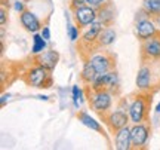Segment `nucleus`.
Instances as JSON below:
<instances>
[{
	"label": "nucleus",
	"mask_w": 160,
	"mask_h": 150,
	"mask_svg": "<svg viewBox=\"0 0 160 150\" xmlns=\"http://www.w3.org/2000/svg\"><path fill=\"white\" fill-rule=\"evenodd\" d=\"M89 61L97 69L98 75H104L111 70H116V55L108 51H98L97 54L92 55Z\"/></svg>",
	"instance_id": "nucleus-8"
},
{
	"label": "nucleus",
	"mask_w": 160,
	"mask_h": 150,
	"mask_svg": "<svg viewBox=\"0 0 160 150\" xmlns=\"http://www.w3.org/2000/svg\"><path fill=\"white\" fill-rule=\"evenodd\" d=\"M95 9H97V13H98L97 19H99L105 27H113V24L116 23L114 3L111 0H107V2H104L102 5H99Z\"/></svg>",
	"instance_id": "nucleus-12"
},
{
	"label": "nucleus",
	"mask_w": 160,
	"mask_h": 150,
	"mask_svg": "<svg viewBox=\"0 0 160 150\" xmlns=\"http://www.w3.org/2000/svg\"><path fill=\"white\" fill-rule=\"evenodd\" d=\"M99 117H101V121L107 125L108 131L113 134V135H116V132H117L119 129H122L123 127H128V123L131 121L129 113L122 109H117V110H114V111H107V113L101 115Z\"/></svg>",
	"instance_id": "nucleus-5"
},
{
	"label": "nucleus",
	"mask_w": 160,
	"mask_h": 150,
	"mask_svg": "<svg viewBox=\"0 0 160 150\" xmlns=\"http://www.w3.org/2000/svg\"><path fill=\"white\" fill-rule=\"evenodd\" d=\"M153 21H154V23H156V25H157V27H159V28H160V15H156V17L153 18Z\"/></svg>",
	"instance_id": "nucleus-28"
},
{
	"label": "nucleus",
	"mask_w": 160,
	"mask_h": 150,
	"mask_svg": "<svg viewBox=\"0 0 160 150\" xmlns=\"http://www.w3.org/2000/svg\"><path fill=\"white\" fill-rule=\"evenodd\" d=\"M150 134H151V125L150 121L133 123L131 127L132 137V149H144L148 143Z\"/></svg>",
	"instance_id": "nucleus-7"
},
{
	"label": "nucleus",
	"mask_w": 160,
	"mask_h": 150,
	"mask_svg": "<svg viewBox=\"0 0 160 150\" xmlns=\"http://www.w3.org/2000/svg\"><path fill=\"white\" fill-rule=\"evenodd\" d=\"M24 82L31 88H48L52 86V75L51 70L45 69L42 65H34L31 69L27 70V73L22 76Z\"/></svg>",
	"instance_id": "nucleus-4"
},
{
	"label": "nucleus",
	"mask_w": 160,
	"mask_h": 150,
	"mask_svg": "<svg viewBox=\"0 0 160 150\" xmlns=\"http://www.w3.org/2000/svg\"><path fill=\"white\" fill-rule=\"evenodd\" d=\"M33 61H34L36 65H42L48 70H53L57 67L58 61H59V54L53 49H49V51H42L40 54H34L33 57Z\"/></svg>",
	"instance_id": "nucleus-13"
},
{
	"label": "nucleus",
	"mask_w": 160,
	"mask_h": 150,
	"mask_svg": "<svg viewBox=\"0 0 160 150\" xmlns=\"http://www.w3.org/2000/svg\"><path fill=\"white\" fill-rule=\"evenodd\" d=\"M116 40V31L113 27H104L99 34H98V39H97V45L99 49H104V48L113 45Z\"/></svg>",
	"instance_id": "nucleus-16"
},
{
	"label": "nucleus",
	"mask_w": 160,
	"mask_h": 150,
	"mask_svg": "<svg viewBox=\"0 0 160 150\" xmlns=\"http://www.w3.org/2000/svg\"><path fill=\"white\" fill-rule=\"evenodd\" d=\"M19 21H21V25L27 31H30V33H37L40 28H43L39 21V18L36 17L30 9H25V11H22L19 13Z\"/></svg>",
	"instance_id": "nucleus-14"
},
{
	"label": "nucleus",
	"mask_w": 160,
	"mask_h": 150,
	"mask_svg": "<svg viewBox=\"0 0 160 150\" xmlns=\"http://www.w3.org/2000/svg\"><path fill=\"white\" fill-rule=\"evenodd\" d=\"M88 3H86V0H70V11L74 12L77 11V9H80V8H83V6H86Z\"/></svg>",
	"instance_id": "nucleus-23"
},
{
	"label": "nucleus",
	"mask_w": 160,
	"mask_h": 150,
	"mask_svg": "<svg viewBox=\"0 0 160 150\" xmlns=\"http://www.w3.org/2000/svg\"><path fill=\"white\" fill-rule=\"evenodd\" d=\"M77 119H79L85 127L91 128L92 131H97V132H99L101 135H105V131H104V128L101 127V123L99 122H97L93 117H91V116L88 115L86 111H77Z\"/></svg>",
	"instance_id": "nucleus-18"
},
{
	"label": "nucleus",
	"mask_w": 160,
	"mask_h": 150,
	"mask_svg": "<svg viewBox=\"0 0 160 150\" xmlns=\"http://www.w3.org/2000/svg\"><path fill=\"white\" fill-rule=\"evenodd\" d=\"M8 9H9V6L6 8V2L2 0V8H0V25L2 27H5L8 23Z\"/></svg>",
	"instance_id": "nucleus-21"
},
{
	"label": "nucleus",
	"mask_w": 160,
	"mask_h": 150,
	"mask_svg": "<svg viewBox=\"0 0 160 150\" xmlns=\"http://www.w3.org/2000/svg\"><path fill=\"white\" fill-rule=\"evenodd\" d=\"M67 31H68L70 40L76 42L77 39H79V31L80 30L77 28V25H68V27H67Z\"/></svg>",
	"instance_id": "nucleus-22"
},
{
	"label": "nucleus",
	"mask_w": 160,
	"mask_h": 150,
	"mask_svg": "<svg viewBox=\"0 0 160 150\" xmlns=\"http://www.w3.org/2000/svg\"><path fill=\"white\" fill-rule=\"evenodd\" d=\"M77 98H79V86H73V101H74L76 106H79Z\"/></svg>",
	"instance_id": "nucleus-25"
},
{
	"label": "nucleus",
	"mask_w": 160,
	"mask_h": 150,
	"mask_svg": "<svg viewBox=\"0 0 160 150\" xmlns=\"http://www.w3.org/2000/svg\"><path fill=\"white\" fill-rule=\"evenodd\" d=\"M135 33H137L138 40L144 42L147 39L160 36V28L156 25L153 18H150V19H144V21L135 23Z\"/></svg>",
	"instance_id": "nucleus-11"
},
{
	"label": "nucleus",
	"mask_w": 160,
	"mask_h": 150,
	"mask_svg": "<svg viewBox=\"0 0 160 150\" xmlns=\"http://www.w3.org/2000/svg\"><path fill=\"white\" fill-rule=\"evenodd\" d=\"M85 94L88 98V104L95 113L101 116L104 113L110 111L113 106V97L114 94L107 91V89H93L91 85H83Z\"/></svg>",
	"instance_id": "nucleus-3"
},
{
	"label": "nucleus",
	"mask_w": 160,
	"mask_h": 150,
	"mask_svg": "<svg viewBox=\"0 0 160 150\" xmlns=\"http://www.w3.org/2000/svg\"><path fill=\"white\" fill-rule=\"evenodd\" d=\"M98 13H97V9L93 6H89L86 5L83 8H80L77 11L73 12V19H74V24L77 25L79 30H85L91 25L95 19H97Z\"/></svg>",
	"instance_id": "nucleus-10"
},
{
	"label": "nucleus",
	"mask_w": 160,
	"mask_h": 150,
	"mask_svg": "<svg viewBox=\"0 0 160 150\" xmlns=\"http://www.w3.org/2000/svg\"><path fill=\"white\" fill-rule=\"evenodd\" d=\"M104 2H107V0H86V3L89 6H93V8H98L99 5H102Z\"/></svg>",
	"instance_id": "nucleus-24"
},
{
	"label": "nucleus",
	"mask_w": 160,
	"mask_h": 150,
	"mask_svg": "<svg viewBox=\"0 0 160 150\" xmlns=\"http://www.w3.org/2000/svg\"><path fill=\"white\" fill-rule=\"evenodd\" d=\"M153 95L154 92H151V91H139V89L137 94H133V100L129 104V117H131L132 123L150 121Z\"/></svg>",
	"instance_id": "nucleus-2"
},
{
	"label": "nucleus",
	"mask_w": 160,
	"mask_h": 150,
	"mask_svg": "<svg viewBox=\"0 0 160 150\" xmlns=\"http://www.w3.org/2000/svg\"><path fill=\"white\" fill-rule=\"evenodd\" d=\"M15 9H17L19 13H21L22 11H25V8H24V3H22V2H17V3H15Z\"/></svg>",
	"instance_id": "nucleus-27"
},
{
	"label": "nucleus",
	"mask_w": 160,
	"mask_h": 150,
	"mask_svg": "<svg viewBox=\"0 0 160 150\" xmlns=\"http://www.w3.org/2000/svg\"><path fill=\"white\" fill-rule=\"evenodd\" d=\"M135 82L139 91H151L156 94L160 88V59L141 61Z\"/></svg>",
	"instance_id": "nucleus-1"
},
{
	"label": "nucleus",
	"mask_w": 160,
	"mask_h": 150,
	"mask_svg": "<svg viewBox=\"0 0 160 150\" xmlns=\"http://www.w3.org/2000/svg\"><path fill=\"white\" fill-rule=\"evenodd\" d=\"M141 8H144L148 12L151 18H154L156 15H160V0H142Z\"/></svg>",
	"instance_id": "nucleus-19"
},
{
	"label": "nucleus",
	"mask_w": 160,
	"mask_h": 150,
	"mask_svg": "<svg viewBox=\"0 0 160 150\" xmlns=\"http://www.w3.org/2000/svg\"><path fill=\"white\" fill-rule=\"evenodd\" d=\"M42 36L45 37L46 40H49V39H51V31H49V27H43V28H42Z\"/></svg>",
	"instance_id": "nucleus-26"
},
{
	"label": "nucleus",
	"mask_w": 160,
	"mask_h": 150,
	"mask_svg": "<svg viewBox=\"0 0 160 150\" xmlns=\"http://www.w3.org/2000/svg\"><path fill=\"white\" fill-rule=\"evenodd\" d=\"M156 111H157V113H160V104L157 106V109H156Z\"/></svg>",
	"instance_id": "nucleus-29"
},
{
	"label": "nucleus",
	"mask_w": 160,
	"mask_h": 150,
	"mask_svg": "<svg viewBox=\"0 0 160 150\" xmlns=\"http://www.w3.org/2000/svg\"><path fill=\"white\" fill-rule=\"evenodd\" d=\"M160 59V36L141 42L139 46V61Z\"/></svg>",
	"instance_id": "nucleus-9"
},
{
	"label": "nucleus",
	"mask_w": 160,
	"mask_h": 150,
	"mask_svg": "<svg viewBox=\"0 0 160 150\" xmlns=\"http://www.w3.org/2000/svg\"><path fill=\"white\" fill-rule=\"evenodd\" d=\"M91 86L93 89H107V91L114 94V97H117L120 94L119 75H117L116 70H111V71L104 73V75H98L93 83H91Z\"/></svg>",
	"instance_id": "nucleus-6"
},
{
	"label": "nucleus",
	"mask_w": 160,
	"mask_h": 150,
	"mask_svg": "<svg viewBox=\"0 0 160 150\" xmlns=\"http://www.w3.org/2000/svg\"><path fill=\"white\" fill-rule=\"evenodd\" d=\"M34 45H33V54H40L42 51H45L46 48V39L42 34H34Z\"/></svg>",
	"instance_id": "nucleus-20"
},
{
	"label": "nucleus",
	"mask_w": 160,
	"mask_h": 150,
	"mask_svg": "<svg viewBox=\"0 0 160 150\" xmlns=\"http://www.w3.org/2000/svg\"><path fill=\"white\" fill-rule=\"evenodd\" d=\"M114 147L117 150H131L132 149V137L131 128L123 127L114 135Z\"/></svg>",
	"instance_id": "nucleus-15"
},
{
	"label": "nucleus",
	"mask_w": 160,
	"mask_h": 150,
	"mask_svg": "<svg viewBox=\"0 0 160 150\" xmlns=\"http://www.w3.org/2000/svg\"><path fill=\"white\" fill-rule=\"evenodd\" d=\"M97 77H98V71L93 67V64L91 61L83 63V69L80 71V80H82V83L83 85H91V83H93V80Z\"/></svg>",
	"instance_id": "nucleus-17"
}]
</instances>
